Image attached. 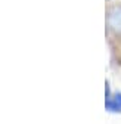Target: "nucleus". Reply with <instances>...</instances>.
Listing matches in <instances>:
<instances>
[{"instance_id":"obj_1","label":"nucleus","mask_w":121,"mask_h":124,"mask_svg":"<svg viewBox=\"0 0 121 124\" xmlns=\"http://www.w3.org/2000/svg\"><path fill=\"white\" fill-rule=\"evenodd\" d=\"M108 27L115 34H121V6H114L108 12Z\"/></svg>"},{"instance_id":"obj_2","label":"nucleus","mask_w":121,"mask_h":124,"mask_svg":"<svg viewBox=\"0 0 121 124\" xmlns=\"http://www.w3.org/2000/svg\"><path fill=\"white\" fill-rule=\"evenodd\" d=\"M106 108L114 112H121V93H115L114 96H106Z\"/></svg>"}]
</instances>
